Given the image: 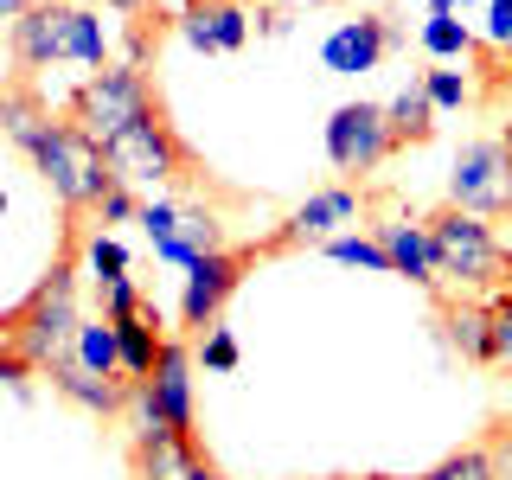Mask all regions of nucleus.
<instances>
[{"label": "nucleus", "instance_id": "nucleus-18", "mask_svg": "<svg viewBox=\"0 0 512 480\" xmlns=\"http://www.w3.org/2000/svg\"><path fill=\"white\" fill-rule=\"evenodd\" d=\"M52 391L58 397H71V404H84L90 416H116L122 404H128V384L122 378H96V372H84L77 359H64V365H52Z\"/></svg>", "mask_w": 512, "mask_h": 480}, {"label": "nucleus", "instance_id": "nucleus-3", "mask_svg": "<svg viewBox=\"0 0 512 480\" xmlns=\"http://www.w3.org/2000/svg\"><path fill=\"white\" fill-rule=\"evenodd\" d=\"M77 282H84V269H77V256H64V263H52V276L26 295V308L13 314V346H20V359L32 372H52V365L71 359L77 327H84Z\"/></svg>", "mask_w": 512, "mask_h": 480}, {"label": "nucleus", "instance_id": "nucleus-12", "mask_svg": "<svg viewBox=\"0 0 512 480\" xmlns=\"http://www.w3.org/2000/svg\"><path fill=\"white\" fill-rule=\"evenodd\" d=\"M180 32H186L192 52L231 58V52H244V39H250V13L237 7V0H192L180 13Z\"/></svg>", "mask_w": 512, "mask_h": 480}, {"label": "nucleus", "instance_id": "nucleus-32", "mask_svg": "<svg viewBox=\"0 0 512 480\" xmlns=\"http://www.w3.org/2000/svg\"><path fill=\"white\" fill-rule=\"evenodd\" d=\"M480 45L512 52V0H487V20H480Z\"/></svg>", "mask_w": 512, "mask_h": 480}, {"label": "nucleus", "instance_id": "nucleus-19", "mask_svg": "<svg viewBox=\"0 0 512 480\" xmlns=\"http://www.w3.org/2000/svg\"><path fill=\"white\" fill-rule=\"evenodd\" d=\"M212 250H224V231H218L212 212H199V205H180L173 237H167V244H154V256H160V263H173V269H192L199 256H212Z\"/></svg>", "mask_w": 512, "mask_h": 480}, {"label": "nucleus", "instance_id": "nucleus-9", "mask_svg": "<svg viewBox=\"0 0 512 480\" xmlns=\"http://www.w3.org/2000/svg\"><path fill=\"white\" fill-rule=\"evenodd\" d=\"M397 148V135H391V122H384V103H340L327 116V160H333V173H378L384 160H391Z\"/></svg>", "mask_w": 512, "mask_h": 480}, {"label": "nucleus", "instance_id": "nucleus-24", "mask_svg": "<svg viewBox=\"0 0 512 480\" xmlns=\"http://www.w3.org/2000/svg\"><path fill=\"white\" fill-rule=\"evenodd\" d=\"M71 359L84 365V372H96V378H122V352H116V327H109L103 314H96V320H84V327H77V346H71Z\"/></svg>", "mask_w": 512, "mask_h": 480}, {"label": "nucleus", "instance_id": "nucleus-37", "mask_svg": "<svg viewBox=\"0 0 512 480\" xmlns=\"http://www.w3.org/2000/svg\"><path fill=\"white\" fill-rule=\"evenodd\" d=\"M7 205H13V199H7V192H0V218H7Z\"/></svg>", "mask_w": 512, "mask_h": 480}, {"label": "nucleus", "instance_id": "nucleus-22", "mask_svg": "<svg viewBox=\"0 0 512 480\" xmlns=\"http://www.w3.org/2000/svg\"><path fill=\"white\" fill-rule=\"evenodd\" d=\"M45 122H52L45 96H32V90H7V96H0V128H7V141H13L20 154L45 135Z\"/></svg>", "mask_w": 512, "mask_h": 480}, {"label": "nucleus", "instance_id": "nucleus-30", "mask_svg": "<svg viewBox=\"0 0 512 480\" xmlns=\"http://www.w3.org/2000/svg\"><path fill=\"white\" fill-rule=\"evenodd\" d=\"M487 308H493V365L512 372V288H493Z\"/></svg>", "mask_w": 512, "mask_h": 480}, {"label": "nucleus", "instance_id": "nucleus-16", "mask_svg": "<svg viewBox=\"0 0 512 480\" xmlns=\"http://www.w3.org/2000/svg\"><path fill=\"white\" fill-rule=\"evenodd\" d=\"M205 461L173 429H135V480H192Z\"/></svg>", "mask_w": 512, "mask_h": 480}, {"label": "nucleus", "instance_id": "nucleus-35", "mask_svg": "<svg viewBox=\"0 0 512 480\" xmlns=\"http://www.w3.org/2000/svg\"><path fill=\"white\" fill-rule=\"evenodd\" d=\"M26 7H32V0H0V26H13V20H20Z\"/></svg>", "mask_w": 512, "mask_h": 480}, {"label": "nucleus", "instance_id": "nucleus-20", "mask_svg": "<svg viewBox=\"0 0 512 480\" xmlns=\"http://www.w3.org/2000/svg\"><path fill=\"white\" fill-rule=\"evenodd\" d=\"M416 45H423L436 64H455V58H468L474 45H480V32L461 20V13H436V7H429V20H423V32H416Z\"/></svg>", "mask_w": 512, "mask_h": 480}, {"label": "nucleus", "instance_id": "nucleus-10", "mask_svg": "<svg viewBox=\"0 0 512 480\" xmlns=\"http://www.w3.org/2000/svg\"><path fill=\"white\" fill-rule=\"evenodd\" d=\"M256 263V250H212L199 256V263L186 269V288H180V320L186 327H218L224 301L237 295V282H244V269Z\"/></svg>", "mask_w": 512, "mask_h": 480}, {"label": "nucleus", "instance_id": "nucleus-17", "mask_svg": "<svg viewBox=\"0 0 512 480\" xmlns=\"http://www.w3.org/2000/svg\"><path fill=\"white\" fill-rule=\"evenodd\" d=\"M442 327H448V346H455L468 365H493V308L480 295L448 301V308H442Z\"/></svg>", "mask_w": 512, "mask_h": 480}, {"label": "nucleus", "instance_id": "nucleus-39", "mask_svg": "<svg viewBox=\"0 0 512 480\" xmlns=\"http://www.w3.org/2000/svg\"><path fill=\"white\" fill-rule=\"evenodd\" d=\"M506 231H512V205H506Z\"/></svg>", "mask_w": 512, "mask_h": 480}, {"label": "nucleus", "instance_id": "nucleus-11", "mask_svg": "<svg viewBox=\"0 0 512 480\" xmlns=\"http://www.w3.org/2000/svg\"><path fill=\"white\" fill-rule=\"evenodd\" d=\"M365 218V199L352 186H320V192H308V199L288 212V224L276 237H269L263 250H301V244H327V237H340V231H352V224Z\"/></svg>", "mask_w": 512, "mask_h": 480}, {"label": "nucleus", "instance_id": "nucleus-15", "mask_svg": "<svg viewBox=\"0 0 512 480\" xmlns=\"http://www.w3.org/2000/svg\"><path fill=\"white\" fill-rule=\"evenodd\" d=\"M109 327H116V352H122V384L135 391V384H148V378H154V359H160V346H167L160 308L148 301L141 314H128V320H109Z\"/></svg>", "mask_w": 512, "mask_h": 480}, {"label": "nucleus", "instance_id": "nucleus-38", "mask_svg": "<svg viewBox=\"0 0 512 480\" xmlns=\"http://www.w3.org/2000/svg\"><path fill=\"white\" fill-rule=\"evenodd\" d=\"M500 141H506V148H512V122H506V135H500Z\"/></svg>", "mask_w": 512, "mask_h": 480}, {"label": "nucleus", "instance_id": "nucleus-36", "mask_svg": "<svg viewBox=\"0 0 512 480\" xmlns=\"http://www.w3.org/2000/svg\"><path fill=\"white\" fill-rule=\"evenodd\" d=\"M436 13H461V7H474V0H429Z\"/></svg>", "mask_w": 512, "mask_h": 480}, {"label": "nucleus", "instance_id": "nucleus-14", "mask_svg": "<svg viewBox=\"0 0 512 480\" xmlns=\"http://www.w3.org/2000/svg\"><path fill=\"white\" fill-rule=\"evenodd\" d=\"M391 52L384 45V20H340L320 39V64H327L333 77H365V71H378V58Z\"/></svg>", "mask_w": 512, "mask_h": 480}, {"label": "nucleus", "instance_id": "nucleus-4", "mask_svg": "<svg viewBox=\"0 0 512 480\" xmlns=\"http://www.w3.org/2000/svg\"><path fill=\"white\" fill-rule=\"evenodd\" d=\"M26 160H32V173L52 186V199L64 205V212H90V205L103 199L109 186H116V173H109L103 148H96V141H90L77 122H64V116L45 122V135L26 148Z\"/></svg>", "mask_w": 512, "mask_h": 480}, {"label": "nucleus", "instance_id": "nucleus-27", "mask_svg": "<svg viewBox=\"0 0 512 480\" xmlns=\"http://www.w3.org/2000/svg\"><path fill=\"white\" fill-rule=\"evenodd\" d=\"M90 295H96V314H103V320H128V314L148 308V295H141V282H135V276H122V282H96Z\"/></svg>", "mask_w": 512, "mask_h": 480}, {"label": "nucleus", "instance_id": "nucleus-23", "mask_svg": "<svg viewBox=\"0 0 512 480\" xmlns=\"http://www.w3.org/2000/svg\"><path fill=\"white\" fill-rule=\"evenodd\" d=\"M77 269H84V282L96 288V282H122L128 276V244L116 231H84V250H77Z\"/></svg>", "mask_w": 512, "mask_h": 480}, {"label": "nucleus", "instance_id": "nucleus-34", "mask_svg": "<svg viewBox=\"0 0 512 480\" xmlns=\"http://www.w3.org/2000/svg\"><path fill=\"white\" fill-rule=\"evenodd\" d=\"M109 7H116L122 20H141V13H154V0H109Z\"/></svg>", "mask_w": 512, "mask_h": 480}, {"label": "nucleus", "instance_id": "nucleus-33", "mask_svg": "<svg viewBox=\"0 0 512 480\" xmlns=\"http://www.w3.org/2000/svg\"><path fill=\"white\" fill-rule=\"evenodd\" d=\"M487 455H493V474H500V480H512V429H500V436L487 442Z\"/></svg>", "mask_w": 512, "mask_h": 480}, {"label": "nucleus", "instance_id": "nucleus-29", "mask_svg": "<svg viewBox=\"0 0 512 480\" xmlns=\"http://www.w3.org/2000/svg\"><path fill=\"white\" fill-rule=\"evenodd\" d=\"M423 96H429V109H436V116H442V109H468V77H461V71H423Z\"/></svg>", "mask_w": 512, "mask_h": 480}, {"label": "nucleus", "instance_id": "nucleus-5", "mask_svg": "<svg viewBox=\"0 0 512 480\" xmlns=\"http://www.w3.org/2000/svg\"><path fill=\"white\" fill-rule=\"evenodd\" d=\"M148 109H160V103H154V84L141 77V64H116V58H109L103 71H90L84 84L71 90L64 122H77L96 148H109V141H116L128 122H141Z\"/></svg>", "mask_w": 512, "mask_h": 480}, {"label": "nucleus", "instance_id": "nucleus-25", "mask_svg": "<svg viewBox=\"0 0 512 480\" xmlns=\"http://www.w3.org/2000/svg\"><path fill=\"white\" fill-rule=\"evenodd\" d=\"M333 256V263H352V269H378V276H391V256H384L378 237H365V231H340V237H327L320 244Z\"/></svg>", "mask_w": 512, "mask_h": 480}, {"label": "nucleus", "instance_id": "nucleus-8", "mask_svg": "<svg viewBox=\"0 0 512 480\" xmlns=\"http://www.w3.org/2000/svg\"><path fill=\"white\" fill-rule=\"evenodd\" d=\"M128 397L141 410V429H173V436L192 442V423H199V410H192V346L167 340L154 359V378L135 384Z\"/></svg>", "mask_w": 512, "mask_h": 480}, {"label": "nucleus", "instance_id": "nucleus-6", "mask_svg": "<svg viewBox=\"0 0 512 480\" xmlns=\"http://www.w3.org/2000/svg\"><path fill=\"white\" fill-rule=\"evenodd\" d=\"M103 160H109V173H116V186H128L135 199H154L167 180H180V173L192 167L186 141L173 135V122L160 116V109H148L141 122H128L122 135L103 148Z\"/></svg>", "mask_w": 512, "mask_h": 480}, {"label": "nucleus", "instance_id": "nucleus-13", "mask_svg": "<svg viewBox=\"0 0 512 480\" xmlns=\"http://www.w3.org/2000/svg\"><path fill=\"white\" fill-rule=\"evenodd\" d=\"M372 237L384 244V256H391V276H404L416 288H442L436 244H429V218H391V224H378Z\"/></svg>", "mask_w": 512, "mask_h": 480}, {"label": "nucleus", "instance_id": "nucleus-1", "mask_svg": "<svg viewBox=\"0 0 512 480\" xmlns=\"http://www.w3.org/2000/svg\"><path fill=\"white\" fill-rule=\"evenodd\" d=\"M13 32V64L26 71H103L109 64V26L103 13L71 7V0H32Z\"/></svg>", "mask_w": 512, "mask_h": 480}, {"label": "nucleus", "instance_id": "nucleus-21", "mask_svg": "<svg viewBox=\"0 0 512 480\" xmlns=\"http://www.w3.org/2000/svg\"><path fill=\"white\" fill-rule=\"evenodd\" d=\"M384 122H391L397 141H429V135H436V109H429V96H423V77L404 84L391 103H384Z\"/></svg>", "mask_w": 512, "mask_h": 480}, {"label": "nucleus", "instance_id": "nucleus-2", "mask_svg": "<svg viewBox=\"0 0 512 480\" xmlns=\"http://www.w3.org/2000/svg\"><path fill=\"white\" fill-rule=\"evenodd\" d=\"M429 244H436V276L455 282L461 295L487 301L493 288H512V244L493 231V218L442 205V212L429 218Z\"/></svg>", "mask_w": 512, "mask_h": 480}, {"label": "nucleus", "instance_id": "nucleus-28", "mask_svg": "<svg viewBox=\"0 0 512 480\" xmlns=\"http://www.w3.org/2000/svg\"><path fill=\"white\" fill-rule=\"evenodd\" d=\"M416 480H500V474H493V455H487V448H461V455L436 461V468L416 474Z\"/></svg>", "mask_w": 512, "mask_h": 480}, {"label": "nucleus", "instance_id": "nucleus-26", "mask_svg": "<svg viewBox=\"0 0 512 480\" xmlns=\"http://www.w3.org/2000/svg\"><path fill=\"white\" fill-rule=\"evenodd\" d=\"M192 365H205V372H237L244 365V346H237V333L231 327H205L199 333V346H192Z\"/></svg>", "mask_w": 512, "mask_h": 480}, {"label": "nucleus", "instance_id": "nucleus-31", "mask_svg": "<svg viewBox=\"0 0 512 480\" xmlns=\"http://www.w3.org/2000/svg\"><path fill=\"white\" fill-rule=\"evenodd\" d=\"M135 212H141V199L128 186H109L103 199L90 205V218H96V231H116V224H135Z\"/></svg>", "mask_w": 512, "mask_h": 480}, {"label": "nucleus", "instance_id": "nucleus-7", "mask_svg": "<svg viewBox=\"0 0 512 480\" xmlns=\"http://www.w3.org/2000/svg\"><path fill=\"white\" fill-rule=\"evenodd\" d=\"M448 205H455V212H474V218H506V205H512V148L500 135L468 141V148L455 154Z\"/></svg>", "mask_w": 512, "mask_h": 480}]
</instances>
